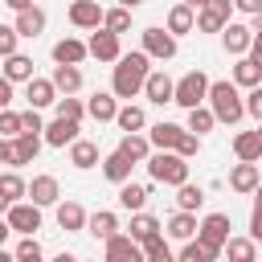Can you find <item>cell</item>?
Returning a JSON list of instances; mask_svg holds the SVG:
<instances>
[{"mask_svg":"<svg viewBox=\"0 0 262 262\" xmlns=\"http://www.w3.org/2000/svg\"><path fill=\"white\" fill-rule=\"evenodd\" d=\"M147 74H151V57H147L143 49H135V53H119V61H115V74H111V94L131 102L135 94H143V82H147Z\"/></svg>","mask_w":262,"mask_h":262,"instance_id":"6da1fadb","label":"cell"},{"mask_svg":"<svg viewBox=\"0 0 262 262\" xmlns=\"http://www.w3.org/2000/svg\"><path fill=\"white\" fill-rule=\"evenodd\" d=\"M205 102H209V111H213L217 123H229V127H233V123L246 119V98H242V90H237L233 82H209Z\"/></svg>","mask_w":262,"mask_h":262,"instance_id":"7a4b0ae2","label":"cell"},{"mask_svg":"<svg viewBox=\"0 0 262 262\" xmlns=\"http://www.w3.org/2000/svg\"><path fill=\"white\" fill-rule=\"evenodd\" d=\"M143 164H147V176H151L156 184L176 188V184H184V180H188V160H184V156H176V151H151Z\"/></svg>","mask_w":262,"mask_h":262,"instance_id":"3957f363","label":"cell"},{"mask_svg":"<svg viewBox=\"0 0 262 262\" xmlns=\"http://www.w3.org/2000/svg\"><path fill=\"white\" fill-rule=\"evenodd\" d=\"M205 94H209V74L205 70H188L184 78H176L172 86V102L192 111V106H205Z\"/></svg>","mask_w":262,"mask_h":262,"instance_id":"277c9868","label":"cell"},{"mask_svg":"<svg viewBox=\"0 0 262 262\" xmlns=\"http://www.w3.org/2000/svg\"><path fill=\"white\" fill-rule=\"evenodd\" d=\"M225 237H229V217H225V213H209V217H201V221H196V242L205 246L209 262H217V258H221Z\"/></svg>","mask_w":262,"mask_h":262,"instance_id":"5b68a950","label":"cell"},{"mask_svg":"<svg viewBox=\"0 0 262 262\" xmlns=\"http://www.w3.org/2000/svg\"><path fill=\"white\" fill-rule=\"evenodd\" d=\"M139 41H143L139 49H143L147 57H156V61H172V57H176V49H180V45H176V37H172L168 29H160V25H147V29L139 33Z\"/></svg>","mask_w":262,"mask_h":262,"instance_id":"8992f818","label":"cell"},{"mask_svg":"<svg viewBox=\"0 0 262 262\" xmlns=\"http://www.w3.org/2000/svg\"><path fill=\"white\" fill-rule=\"evenodd\" d=\"M4 217H8L12 233H25V237H33V233L41 229V205H33V201H12Z\"/></svg>","mask_w":262,"mask_h":262,"instance_id":"52a82bcc","label":"cell"},{"mask_svg":"<svg viewBox=\"0 0 262 262\" xmlns=\"http://www.w3.org/2000/svg\"><path fill=\"white\" fill-rule=\"evenodd\" d=\"M37 151H41V135L20 131L16 139H8V143H4V160H0V164L20 168V164H33V160H37Z\"/></svg>","mask_w":262,"mask_h":262,"instance_id":"ba28073f","label":"cell"},{"mask_svg":"<svg viewBox=\"0 0 262 262\" xmlns=\"http://www.w3.org/2000/svg\"><path fill=\"white\" fill-rule=\"evenodd\" d=\"M229 12H233V0H209L205 8H196V29L201 33H221L229 25Z\"/></svg>","mask_w":262,"mask_h":262,"instance_id":"9c48e42d","label":"cell"},{"mask_svg":"<svg viewBox=\"0 0 262 262\" xmlns=\"http://www.w3.org/2000/svg\"><path fill=\"white\" fill-rule=\"evenodd\" d=\"M102 262H147V258H143V246L139 242H131L127 233H115V237H106Z\"/></svg>","mask_w":262,"mask_h":262,"instance_id":"30bf717a","label":"cell"},{"mask_svg":"<svg viewBox=\"0 0 262 262\" xmlns=\"http://www.w3.org/2000/svg\"><path fill=\"white\" fill-rule=\"evenodd\" d=\"M86 53L90 57H98V61H119V53H123V45H119V37L115 33H106L102 25L90 33V41H86Z\"/></svg>","mask_w":262,"mask_h":262,"instance_id":"8fae6325","label":"cell"},{"mask_svg":"<svg viewBox=\"0 0 262 262\" xmlns=\"http://www.w3.org/2000/svg\"><path fill=\"white\" fill-rule=\"evenodd\" d=\"M250 41H254V29H250V25L229 20V25L221 29V45H225V53H233V57H246V53H250Z\"/></svg>","mask_w":262,"mask_h":262,"instance_id":"7c38bea8","label":"cell"},{"mask_svg":"<svg viewBox=\"0 0 262 262\" xmlns=\"http://www.w3.org/2000/svg\"><path fill=\"white\" fill-rule=\"evenodd\" d=\"M57 196H61V184H57V176H49V172H37L33 180H29V201L33 205H57Z\"/></svg>","mask_w":262,"mask_h":262,"instance_id":"4fadbf2b","label":"cell"},{"mask_svg":"<svg viewBox=\"0 0 262 262\" xmlns=\"http://www.w3.org/2000/svg\"><path fill=\"white\" fill-rule=\"evenodd\" d=\"M78 131H82V123H74V119H53V123H45L41 139H45L49 147H70V143L78 139Z\"/></svg>","mask_w":262,"mask_h":262,"instance_id":"5bb4252c","label":"cell"},{"mask_svg":"<svg viewBox=\"0 0 262 262\" xmlns=\"http://www.w3.org/2000/svg\"><path fill=\"white\" fill-rule=\"evenodd\" d=\"M180 135H184V127H180V123H168V119L147 127V143H151L156 151H172V147L180 143Z\"/></svg>","mask_w":262,"mask_h":262,"instance_id":"9a60e30c","label":"cell"},{"mask_svg":"<svg viewBox=\"0 0 262 262\" xmlns=\"http://www.w3.org/2000/svg\"><path fill=\"white\" fill-rule=\"evenodd\" d=\"M160 229H164V225H160V217H151V213H143V209H139V213H131L127 237H131V242H139V246H147L151 237H160Z\"/></svg>","mask_w":262,"mask_h":262,"instance_id":"2e32d148","label":"cell"},{"mask_svg":"<svg viewBox=\"0 0 262 262\" xmlns=\"http://www.w3.org/2000/svg\"><path fill=\"white\" fill-rule=\"evenodd\" d=\"M70 25L74 29H98L102 25V4L98 0H74L70 4Z\"/></svg>","mask_w":262,"mask_h":262,"instance_id":"e0dca14e","label":"cell"},{"mask_svg":"<svg viewBox=\"0 0 262 262\" xmlns=\"http://www.w3.org/2000/svg\"><path fill=\"white\" fill-rule=\"evenodd\" d=\"M12 29L20 33V37H41L45 33V8H37V4H29V8H20L16 12V20H12Z\"/></svg>","mask_w":262,"mask_h":262,"instance_id":"ac0fdd59","label":"cell"},{"mask_svg":"<svg viewBox=\"0 0 262 262\" xmlns=\"http://www.w3.org/2000/svg\"><path fill=\"white\" fill-rule=\"evenodd\" d=\"M172 86H176V82H172L164 70H151L147 82H143V98L156 102V106H164V102H172Z\"/></svg>","mask_w":262,"mask_h":262,"instance_id":"d6986e66","label":"cell"},{"mask_svg":"<svg viewBox=\"0 0 262 262\" xmlns=\"http://www.w3.org/2000/svg\"><path fill=\"white\" fill-rule=\"evenodd\" d=\"M25 98H29L33 111H41V106H53V102H57V90H53L49 78H37V74H33V78L25 82Z\"/></svg>","mask_w":262,"mask_h":262,"instance_id":"ffe728a7","label":"cell"},{"mask_svg":"<svg viewBox=\"0 0 262 262\" xmlns=\"http://www.w3.org/2000/svg\"><path fill=\"white\" fill-rule=\"evenodd\" d=\"M115 111H119V98H115L111 90H98V94L86 98V115H90L94 123H115Z\"/></svg>","mask_w":262,"mask_h":262,"instance_id":"44dd1931","label":"cell"},{"mask_svg":"<svg viewBox=\"0 0 262 262\" xmlns=\"http://www.w3.org/2000/svg\"><path fill=\"white\" fill-rule=\"evenodd\" d=\"M90 53H86V41H78V37H61L57 45H53V61L57 66H82Z\"/></svg>","mask_w":262,"mask_h":262,"instance_id":"7402d4cb","label":"cell"},{"mask_svg":"<svg viewBox=\"0 0 262 262\" xmlns=\"http://www.w3.org/2000/svg\"><path fill=\"white\" fill-rule=\"evenodd\" d=\"M86 233H90V237H98V242H106V237H115V233H119V217H115L111 209L86 213Z\"/></svg>","mask_w":262,"mask_h":262,"instance_id":"603a6c76","label":"cell"},{"mask_svg":"<svg viewBox=\"0 0 262 262\" xmlns=\"http://www.w3.org/2000/svg\"><path fill=\"white\" fill-rule=\"evenodd\" d=\"M233 156L246 160V164H258L262 160V131H237L233 135Z\"/></svg>","mask_w":262,"mask_h":262,"instance_id":"cb8c5ba5","label":"cell"},{"mask_svg":"<svg viewBox=\"0 0 262 262\" xmlns=\"http://www.w3.org/2000/svg\"><path fill=\"white\" fill-rule=\"evenodd\" d=\"M164 29H168L172 37H184V33H192V29H196V12H192L188 4H172V8H168Z\"/></svg>","mask_w":262,"mask_h":262,"instance_id":"d4e9b609","label":"cell"},{"mask_svg":"<svg viewBox=\"0 0 262 262\" xmlns=\"http://www.w3.org/2000/svg\"><path fill=\"white\" fill-rule=\"evenodd\" d=\"M258 164H246V160H237L233 168H229V188L233 192H254L258 188Z\"/></svg>","mask_w":262,"mask_h":262,"instance_id":"484cf974","label":"cell"},{"mask_svg":"<svg viewBox=\"0 0 262 262\" xmlns=\"http://www.w3.org/2000/svg\"><path fill=\"white\" fill-rule=\"evenodd\" d=\"M98 164H102V176H106V180H115V184H123V180H131V168H135V164H131V160H127V156L119 151V147H115L111 156H102Z\"/></svg>","mask_w":262,"mask_h":262,"instance_id":"4316f807","label":"cell"},{"mask_svg":"<svg viewBox=\"0 0 262 262\" xmlns=\"http://www.w3.org/2000/svg\"><path fill=\"white\" fill-rule=\"evenodd\" d=\"M57 225H61L66 233L86 229V209H82L78 201H57Z\"/></svg>","mask_w":262,"mask_h":262,"instance_id":"83f0119b","label":"cell"},{"mask_svg":"<svg viewBox=\"0 0 262 262\" xmlns=\"http://www.w3.org/2000/svg\"><path fill=\"white\" fill-rule=\"evenodd\" d=\"M225 258L229 262H258V242L246 233V237H225Z\"/></svg>","mask_w":262,"mask_h":262,"instance_id":"f1b7e54d","label":"cell"},{"mask_svg":"<svg viewBox=\"0 0 262 262\" xmlns=\"http://www.w3.org/2000/svg\"><path fill=\"white\" fill-rule=\"evenodd\" d=\"M49 82H53L57 94H78L82 90V70L78 66H53V78Z\"/></svg>","mask_w":262,"mask_h":262,"instance_id":"f546056e","label":"cell"},{"mask_svg":"<svg viewBox=\"0 0 262 262\" xmlns=\"http://www.w3.org/2000/svg\"><path fill=\"white\" fill-rule=\"evenodd\" d=\"M115 123H119V131H123V135H131V131H143V127H147V115H143V106L123 102V106L115 111Z\"/></svg>","mask_w":262,"mask_h":262,"instance_id":"4dcf8cb0","label":"cell"},{"mask_svg":"<svg viewBox=\"0 0 262 262\" xmlns=\"http://www.w3.org/2000/svg\"><path fill=\"white\" fill-rule=\"evenodd\" d=\"M119 151H123L131 164H143V160L151 156V143H147V135H143V131H131V135H123V139H119Z\"/></svg>","mask_w":262,"mask_h":262,"instance_id":"1f68e13d","label":"cell"},{"mask_svg":"<svg viewBox=\"0 0 262 262\" xmlns=\"http://www.w3.org/2000/svg\"><path fill=\"white\" fill-rule=\"evenodd\" d=\"M70 164H74V168H82V172H86V168H94V164H98V143L78 135V139L70 143Z\"/></svg>","mask_w":262,"mask_h":262,"instance_id":"d6a6232c","label":"cell"},{"mask_svg":"<svg viewBox=\"0 0 262 262\" xmlns=\"http://www.w3.org/2000/svg\"><path fill=\"white\" fill-rule=\"evenodd\" d=\"M147 196H151L147 184H135V180H123V184H119V205H123L127 213H139V209L147 205Z\"/></svg>","mask_w":262,"mask_h":262,"instance_id":"836d02e7","label":"cell"},{"mask_svg":"<svg viewBox=\"0 0 262 262\" xmlns=\"http://www.w3.org/2000/svg\"><path fill=\"white\" fill-rule=\"evenodd\" d=\"M168 237H176V242H188V237H196V213H184V209H176L172 217H168Z\"/></svg>","mask_w":262,"mask_h":262,"instance_id":"e575fe53","label":"cell"},{"mask_svg":"<svg viewBox=\"0 0 262 262\" xmlns=\"http://www.w3.org/2000/svg\"><path fill=\"white\" fill-rule=\"evenodd\" d=\"M4 78H8V82H29V78H33V57L20 53V49L8 53V57H4Z\"/></svg>","mask_w":262,"mask_h":262,"instance_id":"d590c367","label":"cell"},{"mask_svg":"<svg viewBox=\"0 0 262 262\" xmlns=\"http://www.w3.org/2000/svg\"><path fill=\"white\" fill-rule=\"evenodd\" d=\"M237 90H254V86H262V70L250 61V57H237V66H233V78H229Z\"/></svg>","mask_w":262,"mask_h":262,"instance_id":"8d00e7d4","label":"cell"},{"mask_svg":"<svg viewBox=\"0 0 262 262\" xmlns=\"http://www.w3.org/2000/svg\"><path fill=\"white\" fill-rule=\"evenodd\" d=\"M201 205H205V188H201V184H192V180L176 184V209H184V213H196Z\"/></svg>","mask_w":262,"mask_h":262,"instance_id":"74e56055","label":"cell"},{"mask_svg":"<svg viewBox=\"0 0 262 262\" xmlns=\"http://www.w3.org/2000/svg\"><path fill=\"white\" fill-rule=\"evenodd\" d=\"M0 196L12 205V201H20V196H29V180L20 176V172H0Z\"/></svg>","mask_w":262,"mask_h":262,"instance_id":"f35d334b","label":"cell"},{"mask_svg":"<svg viewBox=\"0 0 262 262\" xmlns=\"http://www.w3.org/2000/svg\"><path fill=\"white\" fill-rule=\"evenodd\" d=\"M102 29L106 33H115V37H123L127 29H131V8H102Z\"/></svg>","mask_w":262,"mask_h":262,"instance_id":"ab89813d","label":"cell"},{"mask_svg":"<svg viewBox=\"0 0 262 262\" xmlns=\"http://www.w3.org/2000/svg\"><path fill=\"white\" fill-rule=\"evenodd\" d=\"M53 106H57V119H74V123H82V115H86V102L74 94H57Z\"/></svg>","mask_w":262,"mask_h":262,"instance_id":"60d3db41","label":"cell"},{"mask_svg":"<svg viewBox=\"0 0 262 262\" xmlns=\"http://www.w3.org/2000/svg\"><path fill=\"white\" fill-rule=\"evenodd\" d=\"M213 127H217V119H213L209 106H192V111H188V131H192V135H209Z\"/></svg>","mask_w":262,"mask_h":262,"instance_id":"b9f144b4","label":"cell"},{"mask_svg":"<svg viewBox=\"0 0 262 262\" xmlns=\"http://www.w3.org/2000/svg\"><path fill=\"white\" fill-rule=\"evenodd\" d=\"M143 258H147V262H176V254H172V246L164 242V233L143 246Z\"/></svg>","mask_w":262,"mask_h":262,"instance_id":"7bdbcfd3","label":"cell"},{"mask_svg":"<svg viewBox=\"0 0 262 262\" xmlns=\"http://www.w3.org/2000/svg\"><path fill=\"white\" fill-rule=\"evenodd\" d=\"M12 258H16V262H45V250H41L37 237H25V242L12 250Z\"/></svg>","mask_w":262,"mask_h":262,"instance_id":"ee69618b","label":"cell"},{"mask_svg":"<svg viewBox=\"0 0 262 262\" xmlns=\"http://www.w3.org/2000/svg\"><path fill=\"white\" fill-rule=\"evenodd\" d=\"M16 135H20V111L4 106L0 111V139H16Z\"/></svg>","mask_w":262,"mask_h":262,"instance_id":"f6af8a7d","label":"cell"},{"mask_svg":"<svg viewBox=\"0 0 262 262\" xmlns=\"http://www.w3.org/2000/svg\"><path fill=\"white\" fill-rule=\"evenodd\" d=\"M172 151H176V156H184V160H192V156L201 151V135H192V131L184 127V135H180V143H176Z\"/></svg>","mask_w":262,"mask_h":262,"instance_id":"bcb514c9","label":"cell"},{"mask_svg":"<svg viewBox=\"0 0 262 262\" xmlns=\"http://www.w3.org/2000/svg\"><path fill=\"white\" fill-rule=\"evenodd\" d=\"M16 45H20V33H16L12 25H0V61H4L8 53H16Z\"/></svg>","mask_w":262,"mask_h":262,"instance_id":"7dc6e473","label":"cell"},{"mask_svg":"<svg viewBox=\"0 0 262 262\" xmlns=\"http://www.w3.org/2000/svg\"><path fill=\"white\" fill-rule=\"evenodd\" d=\"M176 262H209V254H205V246H201L196 237H188V242H184V250L176 254Z\"/></svg>","mask_w":262,"mask_h":262,"instance_id":"c3c4849f","label":"cell"},{"mask_svg":"<svg viewBox=\"0 0 262 262\" xmlns=\"http://www.w3.org/2000/svg\"><path fill=\"white\" fill-rule=\"evenodd\" d=\"M20 131H29V135H41L45 131V123H41V111H20Z\"/></svg>","mask_w":262,"mask_h":262,"instance_id":"681fc988","label":"cell"},{"mask_svg":"<svg viewBox=\"0 0 262 262\" xmlns=\"http://www.w3.org/2000/svg\"><path fill=\"white\" fill-rule=\"evenodd\" d=\"M246 115H254V119L262 123V86H254V90L246 94Z\"/></svg>","mask_w":262,"mask_h":262,"instance_id":"f907efd6","label":"cell"},{"mask_svg":"<svg viewBox=\"0 0 262 262\" xmlns=\"http://www.w3.org/2000/svg\"><path fill=\"white\" fill-rule=\"evenodd\" d=\"M250 237L262 242V201H254V213H250Z\"/></svg>","mask_w":262,"mask_h":262,"instance_id":"816d5d0a","label":"cell"},{"mask_svg":"<svg viewBox=\"0 0 262 262\" xmlns=\"http://www.w3.org/2000/svg\"><path fill=\"white\" fill-rule=\"evenodd\" d=\"M233 8L246 16H262V0H233Z\"/></svg>","mask_w":262,"mask_h":262,"instance_id":"f5cc1de1","label":"cell"},{"mask_svg":"<svg viewBox=\"0 0 262 262\" xmlns=\"http://www.w3.org/2000/svg\"><path fill=\"white\" fill-rule=\"evenodd\" d=\"M8 102H12V82H8L4 74H0V111H4Z\"/></svg>","mask_w":262,"mask_h":262,"instance_id":"db71d44e","label":"cell"},{"mask_svg":"<svg viewBox=\"0 0 262 262\" xmlns=\"http://www.w3.org/2000/svg\"><path fill=\"white\" fill-rule=\"evenodd\" d=\"M8 233H12V225H8V217H0V246L8 242Z\"/></svg>","mask_w":262,"mask_h":262,"instance_id":"11a10c76","label":"cell"},{"mask_svg":"<svg viewBox=\"0 0 262 262\" xmlns=\"http://www.w3.org/2000/svg\"><path fill=\"white\" fill-rule=\"evenodd\" d=\"M4 4H8V8H12V12H20V8H29V4H33V0H4Z\"/></svg>","mask_w":262,"mask_h":262,"instance_id":"9f6ffc18","label":"cell"},{"mask_svg":"<svg viewBox=\"0 0 262 262\" xmlns=\"http://www.w3.org/2000/svg\"><path fill=\"white\" fill-rule=\"evenodd\" d=\"M180 4H188V8H192V12H196V8H205V4H209V0H180Z\"/></svg>","mask_w":262,"mask_h":262,"instance_id":"6f0895ef","label":"cell"},{"mask_svg":"<svg viewBox=\"0 0 262 262\" xmlns=\"http://www.w3.org/2000/svg\"><path fill=\"white\" fill-rule=\"evenodd\" d=\"M49 262H78V258H74V254H66V250H61V254H57V258H49Z\"/></svg>","mask_w":262,"mask_h":262,"instance_id":"680465c9","label":"cell"},{"mask_svg":"<svg viewBox=\"0 0 262 262\" xmlns=\"http://www.w3.org/2000/svg\"><path fill=\"white\" fill-rule=\"evenodd\" d=\"M119 4H123V8H131V12H135V8H139V4H143V0H119Z\"/></svg>","mask_w":262,"mask_h":262,"instance_id":"91938a15","label":"cell"},{"mask_svg":"<svg viewBox=\"0 0 262 262\" xmlns=\"http://www.w3.org/2000/svg\"><path fill=\"white\" fill-rule=\"evenodd\" d=\"M0 262H16V258H12V254H8L4 246H0Z\"/></svg>","mask_w":262,"mask_h":262,"instance_id":"94428289","label":"cell"},{"mask_svg":"<svg viewBox=\"0 0 262 262\" xmlns=\"http://www.w3.org/2000/svg\"><path fill=\"white\" fill-rule=\"evenodd\" d=\"M4 213H8V201H4V196H0V217H4Z\"/></svg>","mask_w":262,"mask_h":262,"instance_id":"6125c7cd","label":"cell"},{"mask_svg":"<svg viewBox=\"0 0 262 262\" xmlns=\"http://www.w3.org/2000/svg\"><path fill=\"white\" fill-rule=\"evenodd\" d=\"M254 192H258V201H262V176H258V188H254Z\"/></svg>","mask_w":262,"mask_h":262,"instance_id":"be15d7a7","label":"cell"},{"mask_svg":"<svg viewBox=\"0 0 262 262\" xmlns=\"http://www.w3.org/2000/svg\"><path fill=\"white\" fill-rule=\"evenodd\" d=\"M4 143H8V139H0V160H4Z\"/></svg>","mask_w":262,"mask_h":262,"instance_id":"e7e4bbea","label":"cell"},{"mask_svg":"<svg viewBox=\"0 0 262 262\" xmlns=\"http://www.w3.org/2000/svg\"><path fill=\"white\" fill-rule=\"evenodd\" d=\"M258 131H262V123H258Z\"/></svg>","mask_w":262,"mask_h":262,"instance_id":"03108f58","label":"cell"},{"mask_svg":"<svg viewBox=\"0 0 262 262\" xmlns=\"http://www.w3.org/2000/svg\"><path fill=\"white\" fill-rule=\"evenodd\" d=\"M78 262H82V258H78Z\"/></svg>","mask_w":262,"mask_h":262,"instance_id":"003e7915","label":"cell"}]
</instances>
